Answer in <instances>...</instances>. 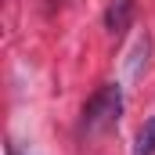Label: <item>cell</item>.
I'll use <instances>...</instances> for the list:
<instances>
[{"label":"cell","instance_id":"cell-1","mask_svg":"<svg viewBox=\"0 0 155 155\" xmlns=\"http://www.w3.org/2000/svg\"><path fill=\"white\" fill-rule=\"evenodd\" d=\"M119 116H123V87L105 83L83 105V134H105V130H112L119 123Z\"/></svg>","mask_w":155,"mask_h":155},{"label":"cell","instance_id":"cell-5","mask_svg":"<svg viewBox=\"0 0 155 155\" xmlns=\"http://www.w3.org/2000/svg\"><path fill=\"white\" fill-rule=\"evenodd\" d=\"M7 155H18V152H15V148H7Z\"/></svg>","mask_w":155,"mask_h":155},{"label":"cell","instance_id":"cell-2","mask_svg":"<svg viewBox=\"0 0 155 155\" xmlns=\"http://www.w3.org/2000/svg\"><path fill=\"white\" fill-rule=\"evenodd\" d=\"M130 25H134V0H112L108 11H105V29H108V36H123Z\"/></svg>","mask_w":155,"mask_h":155},{"label":"cell","instance_id":"cell-4","mask_svg":"<svg viewBox=\"0 0 155 155\" xmlns=\"http://www.w3.org/2000/svg\"><path fill=\"white\" fill-rule=\"evenodd\" d=\"M148 36L137 40V47H134V61H130V76H141V65H148Z\"/></svg>","mask_w":155,"mask_h":155},{"label":"cell","instance_id":"cell-3","mask_svg":"<svg viewBox=\"0 0 155 155\" xmlns=\"http://www.w3.org/2000/svg\"><path fill=\"white\" fill-rule=\"evenodd\" d=\"M134 155H155V116L141 126V134L134 141Z\"/></svg>","mask_w":155,"mask_h":155}]
</instances>
